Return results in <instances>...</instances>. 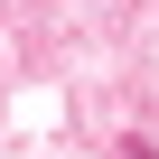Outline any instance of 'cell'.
Masks as SVG:
<instances>
[{"instance_id":"6da1fadb","label":"cell","mask_w":159,"mask_h":159,"mask_svg":"<svg viewBox=\"0 0 159 159\" xmlns=\"http://www.w3.org/2000/svg\"><path fill=\"white\" fill-rule=\"evenodd\" d=\"M131 159H159V150H150V140H131Z\"/></svg>"}]
</instances>
